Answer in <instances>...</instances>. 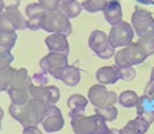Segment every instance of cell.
Listing matches in <instances>:
<instances>
[{
  "instance_id": "30",
  "label": "cell",
  "mask_w": 154,
  "mask_h": 134,
  "mask_svg": "<svg viewBox=\"0 0 154 134\" xmlns=\"http://www.w3.org/2000/svg\"><path fill=\"white\" fill-rule=\"evenodd\" d=\"M119 68V66H117ZM119 79L122 80H126V82H130V80H133L136 77V71L133 70V66H122V68H119Z\"/></svg>"
},
{
  "instance_id": "3",
  "label": "cell",
  "mask_w": 154,
  "mask_h": 134,
  "mask_svg": "<svg viewBox=\"0 0 154 134\" xmlns=\"http://www.w3.org/2000/svg\"><path fill=\"white\" fill-rule=\"evenodd\" d=\"M42 30L51 34H63L68 37L72 33V26L65 14H62L60 11H56V12H46Z\"/></svg>"
},
{
  "instance_id": "2",
  "label": "cell",
  "mask_w": 154,
  "mask_h": 134,
  "mask_svg": "<svg viewBox=\"0 0 154 134\" xmlns=\"http://www.w3.org/2000/svg\"><path fill=\"white\" fill-rule=\"evenodd\" d=\"M131 26L140 39L154 37V17L149 11L140 8L139 5L136 6V9L133 12Z\"/></svg>"
},
{
  "instance_id": "15",
  "label": "cell",
  "mask_w": 154,
  "mask_h": 134,
  "mask_svg": "<svg viewBox=\"0 0 154 134\" xmlns=\"http://www.w3.org/2000/svg\"><path fill=\"white\" fill-rule=\"evenodd\" d=\"M88 102H89V100H88L86 97H83L82 94H72V96H69V99H68V102H66L68 108H69V117L74 119V117L83 116Z\"/></svg>"
},
{
  "instance_id": "6",
  "label": "cell",
  "mask_w": 154,
  "mask_h": 134,
  "mask_svg": "<svg viewBox=\"0 0 154 134\" xmlns=\"http://www.w3.org/2000/svg\"><path fill=\"white\" fill-rule=\"evenodd\" d=\"M133 37H134V30L131 23L128 22H120L119 25H116L111 28L108 34V40L112 48H125L130 43H133Z\"/></svg>"
},
{
  "instance_id": "35",
  "label": "cell",
  "mask_w": 154,
  "mask_h": 134,
  "mask_svg": "<svg viewBox=\"0 0 154 134\" xmlns=\"http://www.w3.org/2000/svg\"><path fill=\"white\" fill-rule=\"evenodd\" d=\"M22 134H42V131L38 129L37 126H28V128H23Z\"/></svg>"
},
{
  "instance_id": "37",
  "label": "cell",
  "mask_w": 154,
  "mask_h": 134,
  "mask_svg": "<svg viewBox=\"0 0 154 134\" xmlns=\"http://www.w3.org/2000/svg\"><path fill=\"white\" fill-rule=\"evenodd\" d=\"M108 134H120V129H116V128H112V129H109V132Z\"/></svg>"
},
{
  "instance_id": "28",
  "label": "cell",
  "mask_w": 154,
  "mask_h": 134,
  "mask_svg": "<svg viewBox=\"0 0 154 134\" xmlns=\"http://www.w3.org/2000/svg\"><path fill=\"white\" fill-rule=\"evenodd\" d=\"M105 0H86L82 2V8L88 12H97V11H103L105 8Z\"/></svg>"
},
{
  "instance_id": "17",
  "label": "cell",
  "mask_w": 154,
  "mask_h": 134,
  "mask_svg": "<svg viewBox=\"0 0 154 134\" xmlns=\"http://www.w3.org/2000/svg\"><path fill=\"white\" fill-rule=\"evenodd\" d=\"M108 96H109V91L103 85H94L88 91V100L91 102L96 108H99V106H105L106 100H108Z\"/></svg>"
},
{
  "instance_id": "1",
  "label": "cell",
  "mask_w": 154,
  "mask_h": 134,
  "mask_svg": "<svg viewBox=\"0 0 154 134\" xmlns=\"http://www.w3.org/2000/svg\"><path fill=\"white\" fill-rule=\"evenodd\" d=\"M48 106H49L48 103L31 97L29 102L25 105L11 103L8 111L23 128H28V126H37L38 123L43 122L46 111H48Z\"/></svg>"
},
{
  "instance_id": "18",
  "label": "cell",
  "mask_w": 154,
  "mask_h": 134,
  "mask_svg": "<svg viewBox=\"0 0 154 134\" xmlns=\"http://www.w3.org/2000/svg\"><path fill=\"white\" fill-rule=\"evenodd\" d=\"M119 68L117 66H102L96 73V79L102 85H114L119 80Z\"/></svg>"
},
{
  "instance_id": "25",
  "label": "cell",
  "mask_w": 154,
  "mask_h": 134,
  "mask_svg": "<svg viewBox=\"0 0 154 134\" xmlns=\"http://www.w3.org/2000/svg\"><path fill=\"white\" fill-rule=\"evenodd\" d=\"M96 114L103 117L106 122H112V120L117 119V108L116 106H99V108H96Z\"/></svg>"
},
{
  "instance_id": "13",
  "label": "cell",
  "mask_w": 154,
  "mask_h": 134,
  "mask_svg": "<svg viewBox=\"0 0 154 134\" xmlns=\"http://www.w3.org/2000/svg\"><path fill=\"white\" fill-rule=\"evenodd\" d=\"M45 45L51 52H57V54L68 56L69 54V43L68 37L63 34H51L45 39Z\"/></svg>"
},
{
  "instance_id": "11",
  "label": "cell",
  "mask_w": 154,
  "mask_h": 134,
  "mask_svg": "<svg viewBox=\"0 0 154 134\" xmlns=\"http://www.w3.org/2000/svg\"><path fill=\"white\" fill-rule=\"evenodd\" d=\"M26 12V17H28V28L31 31H38L42 30L43 22H45V16H46V11L43 9V6L40 3H29L25 9Z\"/></svg>"
},
{
  "instance_id": "21",
  "label": "cell",
  "mask_w": 154,
  "mask_h": 134,
  "mask_svg": "<svg viewBox=\"0 0 154 134\" xmlns=\"http://www.w3.org/2000/svg\"><path fill=\"white\" fill-rule=\"evenodd\" d=\"M59 11L62 12V14H65L68 19L79 17L80 11H82V3L75 2V0H63V2H60Z\"/></svg>"
},
{
  "instance_id": "26",
  "label": "cell",
  "mask_w": 154,
  "mask_h": 134,
  "mask_svg": "<svg viewBox=\"0 0 154 134\" xmlns=\"http://www.w3.org/2000/svg\"><path fill=\"white\" fill-rule=\"evenodd\" d=\"M137 46H139L140 51H142V54H143L145 57H149L151 54H154V37L139 39Z\"/></svg>"
},
{
  "instance_id": "9",
  "label": "cell",
  "mask_w": 154,
  "mask_h": 134,
  "mask_svg": "<svg viewBox=\"0 0 154 134\" xmlns=\"http://www.w3.org/2000/svg\"><path fill=\"white\" fill-rule=\"evenodd\" d=\"M17 5H19V3H14V5H11V6L3 8L0 19L6 20L16 31H17V30H26V28H28V20L25 19V16L19 11Z\"/></svg>"
},
{
  "instance_id": "32",
  "label": "cell",
  "mask_w": 154,
  "mask_h": 134,
  "mask_svg": "<svg viewBox=\"0 0 154 134\" xmlns=\"http://www.w3.org/2000/svg\"><path fill=\"white\" fill-rule=\"evenodd\" d=\"M32 85L35 86H46L48 85V74L45 73H37L32 76Z\"/></svg>"
},
{
  "instance_id": "7",
  "label": "cell",
  "mask_w": 154,
  "mask_h": 134,
  "mask_svg": "<svg viewBox=\"0 0 154 134\" xmlns=\"http://www.w3.org/2000/svg\"><path fill=\"white\" fill-rule=\"evenodd\" d=\"M146 60V57L142 54V51L139 49L137 43H130L128 46L119 49L114 54V62L116 66H133V65H140Z\"/></svg>"
},
{
  "instance_id": "38",
  "label": "cell",
  "mask_w": 154,
  "mask_h": 134,
  "mask_svg": "<svg viewBox=\"0 0 154 134\" xmlns=\"http://www.w3.org/2000/svg\"><path fill=\"white\" fill-rule=\"evenodd\" d=\"M143 5H154V0H143Z\"/></svg>"
},
{
  "instance_id": "24",
  "label": "cell",
  "mask_w": 154,
  "mask_h": 134,
  "mask_svg": "<svg viewBox=\"0 0 154 134\" xmlns=\"http://www.w3.org/2000/svg\"><path fill=\"white\" fill-rule=\"evenodd\" d=\"M139 102V96L134 91H123L119 96V103L125 108H133V106H137Z\"/></svg>"
},
{
  "instance_id": "31",
  "label": "cell",
  "mask_w": 154,
  "mask_h": 134,
  "mask_svg": "<svg viewBox=\"0 0 154 134\" xmlns=\"http://www.w3.org/2000/svg\"><path fill=\"white\" fill-rule=\"evenodd\" d=\"M38 3L43 6V9L46 12H56L60 8V2H59V0H40Z\"/></svg>"
},
{
  "instance_id": "19",
  "label": "cell",
  "mask_w": 154,
  "mask_h": 134,
  "mask_svg": "<svg viewBox=\"0 0 154 134\" xmlns=\"http://www.w3.org/2000/svg\"><path fill=\"white\" fill-rule=\"evenodd\" d=\"M17 33L11 30H0V54H9L11 48L16 45Z\"/></svg>"
},
{
  "instance_id": "36",
  "label": "cell",
  "mask_w": 154,
  "mask_h": 134,
  "mask_svg": "<svg viewBox=\"0 0 154 134\" xmlns=\"http://www.w3.org/2000/svg\"><path fill=\"white\" fill-rule=\"evenodd\" d=\"M120 134H139L136 129H133L130 125H125L122 129H120Z\"/></svg>"
},
{
  "instance_id": "39",
  "label": "cell",
  "mask_w": 154,
  "mask_h": 134,
  "mask_svg": "<svg viewBox=\"0 0 154 134\" xmlns=\"http://www.w3.org/2000/svg\"><path fill=\"white\" fill-rule=\"evenodd\" d=\"M149 80H151V82H154V66H152V70H151V79Z\"/></svg>"
},
{
  "instance_id": "22",
  "label": "cell",
  "mask_w": 154,
  "mask_h": 134,
  "mask_svg": "<svg viewBox=\"0 0 154 134\" xmlns=\"http://www.w3.org/2000/svg\"><path fill=\"white\" fill-rule=\"evenodd\" d=\"M16 71L17 70L11 68V66L0 70V89L2 91H8L9 89L12 80H14V77H16Z\"/></svg>"
},
{
  "instance_id": "12",
  "label": "cell",
  "mask_w": 154,
  "mask_h": 134,
  "mask_svg": "<svg viewBox=\"0 0 154 134\" xmlns=\"http://www.w3.org/2000/svg\"><path fill=\"white\" fill-rule=\"evenodd\" d=\"M71 128L74 134H94L97 128V116H80L71 119Z\"/></svg>"
},
{
  "instance_id": "14",
  "label": "cell",
  "mask_w": 154,
  "mask_h": 134,
  "mask_svg": "<svg viewBox=\"0 0 154 134\" xmlns=\"http://www.w3.org/2000/svg\"><path fill=\"white\" fill-rule=\"evenodd\" d=\"M31 85H32V77H29L28 71L25 68H20V70L16 71V77L12 80L9 89L17 91V92H23V94H29V86Z\"/></svg>"
},
{
  "instance_id": "23",
  "label": "cell",
  "mask_w": 154,
  "mask_h": 134,
  "mask_svg": "<svg viewBox=\"0 0 154 134\" xmlns=\"http://www.w3.org/2000/svg\"><path fill=\"white\" fill-rule=\"evenodd\" d=\"M136 108H137V116H139V117H143L149 125L154 122V111L148 106V103L145 102L143 97H139V102H137Z\"/></svg>"
},
{
  "instance_id": "10",
  "label": "cell",
  "mask_w": 154,
  "mask_h": 134,
  "mask_svg": "<svg viewBox=\"0 0 154 134\" xmlns=\"http://www.w3.org/2000/svg\"><path fill=\"white\" fill-rule=\"evenodd\" d=\"M42 125H43V129L46 132H56V131H60L63 128L65 120H63V116L56 105L48 106V111H46V116L43 119Z\"/></svg>"
},
{
  "instance_id": "27",
  "label": "cell",
  "mask_w": 154,
  "mask_h": 134,
  "mask_svg": "<svg viewBox=\"0 0 154 134\" xmlns=\"http://www.w3.org/2000/svg\"><path fill=\"white\" fill-rule=\"evenodd\" d=\"M126 125H130L133 129H136L139 134H145L146 131H148V128H149V123L146 122V120L143 119V117H136V119H133V120H130Z\"/></svg>"
},
{
  "instance_id": "29",
  "label": "cell",
  "mask_w": 154,
  "mask_h": 134,
  "mask_svg": "<svg viewBox=\"0 0 154 134\" xmlns=\"http://www.w3.org/2000/svg\"><path fill=\"white\" fill-rule=\"evenodd\" d=\"M143 99H145V102L148 103V106L154 111V82H149L146 83V86H145V92H143V96H142Z\"/></svg>"
},
{
  "instance_id": "5",
  "label": "cell",
  "mask_w": 154,
  "mask_h": 134,
  "mask_svg": "<svg viewBox=\"0 0 154 134\" xmlns=\"http://www.w3.org/2000/svg\"><path fill=\"white\" fill-rule=\"evenodd\" d=\"M88 46L94 54H97L100 59H109L114 56V48L111 46L109 40H108V34H105L103 31H93L88 37Z\"/></svg>"
},
{
  "instance_id": "34",
  "label": "cell",
  "mask_w": 154,
  "mask_h": 134,
  "mask_svg": "<svg viewBox=\"0 0 154 134\" xmlns=\"http://www.w3.org/2000/svg\"><path fill=\"white\" fill-rule=\"evenodd\" d=\"M12 60H14V57H12L11 52H9V54H0V70L8 68Z\"/></svg>"
},
{
  "instance_id": "16",
  "label": "cell",
  "mask_w": 154,
  "mask_h": 134,
  "mask_svg": "<svg viewBox=\"0 0 154 134\" xmlns=\"http://www.w3.org/2000/svg\"><path fill=\"white\" fill-rule=\"evenodd\" d=\"M103 16L106 23H109L111 26H116L122 22V5L119 2H108L105 3L103 8Z\"/></svg>"
},
{
  "instance_id": "8",
  "label": "cell",
  "mask_w": 154,
  "mask_h": 134,
  "mask_svg": "<svg viewBox=\"0 0 154 134\" xmlns=\"http://www.w3.org/2000/svg\"><path fill=\"white\" fill-rule=\"evenodd\" d=\"M29 96L32 99L42 100L48 105H56L60 99V89L57 86H51V85H46V86L31 85L29 86Z\"/></svg>"
},
{
  "instance_id": "33",
  "label": "cell",
  "mask_w": 154,
  "mask_h": 134,
  "mask_svg": "<svg viewBox=\"0 0 154 134\" xmlns=\"http://www.w3.org/2000/svg\"><path fill=\"white\" fill-rule=\"evenodd\" d=\"M108 132H109V128L106 126V120L103 117L97 116V128H96V132L94 134H108Z\"/></svg>"
},
{
  "instance_id": "4",
  "label": "cell",
  "mask_w": 154,
  "mask_h": 134,
  "mask_svg": "<svg viewBox=\"0 0 154 134\" xmlns=\"http://www.w3.org/2000/svg\"><path fill=\"white\" fill-rule=\"evenodd\" d=\"M42 68V73L51 74L54 79H60L63 71L68 68V56L57 54V52H49L48 56H45L40 62H38Z\"/></svg>"
},
{
  "instance_id": "20",
  "label": "cell",
  "mask_w": 154,
  "mask_h": 134,
  "mask_svg": "<svg viewBox=\"0 0 154 134\" xmlns=\"http://www.w3.org/2000/svg\"><path fill=\"white\" fill-rule=\"evenodd\" d=\"M80 79H82V71L77 66H71V65L63 71V74L60 77L62 82L68 86H77L80 83Z\"/></svg>"
}]
</instances>
